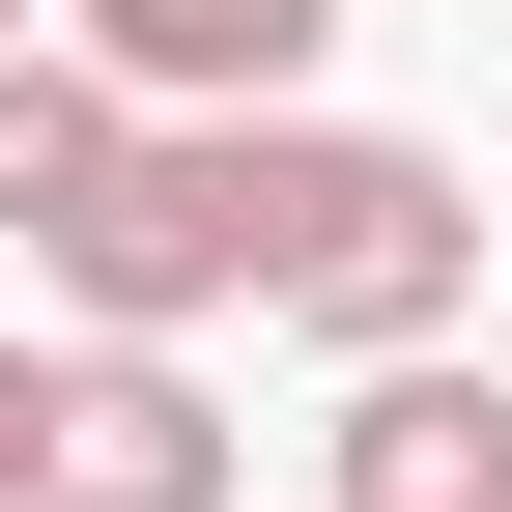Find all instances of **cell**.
Segmentation results:
<instances>
[{
    "mask_svg": "<svg viewBox=\"0 0 512 512\" xmlns=\"http://www.w3.org/2000/svg\"><path fill=\"white\" fill-rule=\"evenodd\" d=\"M29 399H57V370H29V342H0V512H29Z\"/></svg>",
    "mask_w": 512,
    "mask_h": 512,
    "instance_id": "52a82bcc",
    "label": "cell"
},
{
    "mask_svg": "<svg viewBox=\"0 0 512 512\" xmlns=\"http://www.w3.org/2000/svg\"><path fill=\"white\" fill-rule=\"evenodd\" d=\"M114 143H143V114L29 29V57H0V256H57V228H86V200H114Z\"/></svg>",
    "mask_w": 512,
    "mask_h": 512,
    "instance_id": "8992f818",
    "label": "cell"
},
{
    "mask_svg": "<svg viewBox=\"0 0 512 512\" xmlns=\"http://www.w3.org/2000/svg\"><path fill=\"white\" fill-rule=\"evenodd\" d=\"M313 484L342 512H512V370H342V427H313Z\"/></svg>",
    "mask_w": 512,
    "mask_h": 512,
    "instance_id": "5b68a950",
    "label": "cell"
},
{
    "mask_svg": "<svg viewBox=\"0 0 512 512\" xmlns=\"http://www.w3.org/2000/svg\"><path fill=\"white\" fill-rule=\"evenodd\" d=\"M256 313L285 342H342V370H427L484 313V200L427 143H370V114H285V228H256Z\"/></svg>",
    "mask_w": 512,
    "mask_h": 512,
    "instance_id": "6da1fadb",
    "label": "cell"
},
{
    "mask_svg": "<svg viewBox=\"0 0 512 512\" xmlns=\"http://www.w3.org/2000/svg\"><path fill=\"white\" fill-rule=\"evenodd\" d=\"M57 57H86L114 114H285L313 57H342V0H57Z\"/></svg>",
    "mask_w": 512,
    "mask_h": 512,
    "instance_id": "277c9868",
    "label": "cell"
},
{
    "mask_svg": "<svg viewBox=\"0 0 512 512\" xmlns=\"http://www.w3.org/2000/svg\"><path fill=\"white\" fill-rule=\"evenodd\" d=\"M256 228H285V114H143L114 200L57 228V313L86 342H200V313H256Z\"/></svg>",
    "mask_w": 512,
    "mask_h": 512,
    "instance_id": "7a4b0ae2",
    "label": "cell"
},
{
    "mask_svg": "<svg viewBox=\"0 0 512 512\" xmlns=\"http://www.w3.org/2000/svg\"><path fill=\"white\" fill-rule=\"evenodd\" d=\"M29 29H57V0H0V57H29Z\"/></svg>",
    "mask_w": 512,
    "mask_h": 512,
    "instance_id": "ba28073f",
    "label": "cell"
},
{
    "mask_svg": "<svg viewBox=\"0 0 512 512\" xmlns=\"http://www.w3.org/2000/svg\"><path fill=\"white\" fill-rule=\"evenodd\" d=\"M29 512H228V399L171 342H57L29 399Z\"/></svg>",
    "mask_w": 512,
    "mask_h": 512,
    "instance_id": "3957f363",
    "label": "cell"
}]
</instances>
